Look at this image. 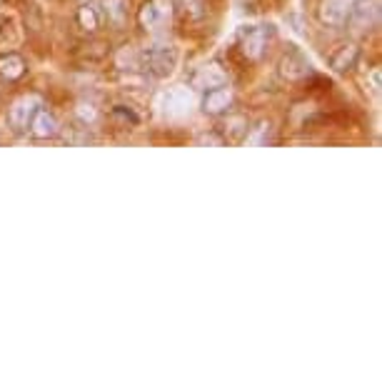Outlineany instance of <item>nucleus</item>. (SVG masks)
<instances>
[{
	"label": "nucleus",
	"instance_id": "obj_1",
	"mask_svg": "<svg viewBox=\"0 0 382 382\" xmlns=\"http://www.w3.org/2000/svg\"><path fill=\"white\" fill-rule=\"evenodd\" d=\"M140 60L145 63V68L155 75V78H170V75L178 70L180 63V53H178L175 45H168V42H160V45H150Z\"/></svg>",
	"mask_w": 382,
	"mask_h": 382
},
{
	"label": "nucleus",
	"instance_id": "obj_2",
	"mask_svg": "<svg viewBox=\"0 0 382 382\" xmlns=\"http://www.w3.org/2000/svg\"><path fill=\"white\" fill-rule=\"evenodd\" d=\"M140 25L148 33H160L173 23V0H145L138 13Z\"/></svg>",
	"mask_w": 382,
	"mask_h": 382
},
{
	"label": "nucleus",
	"instance_id": "obj_3",
	"mask_svg": "<svg viewBox=\"0 0 382 382\" xmlns=\"http://www.w3.org/2000/svg\"><path fill=\"white\" fill-rule=\"evenodd\" d=\"M160 108L168 117H185L195 108V93L185 85H178V88H170L160 98Z\"/></svg>",
	"mask_w": 382,
	"mask_h": 382
},
{
	"label": "nucleus",
	"instance_id": "obj_4",
	"mask_svg": "<svg viewBox=\"0 0 382 382\" xmlns=\"http://www.w3.org/2000/svg\"><path fill=\"white\" fill-rule=\"evenodd\" d=\"M37 108H40V100H37L35 96L18 98V100L11 105V110H8V125H11L16 133H23V130H28Z\"/></svg>",
	"mask_w": 382,
	"mask_h": 382
},
{
	"label": "nucleus",
	"instance_id": "obj_5",
	"mask_svg": "<svg viewBox=\"0 0 382 382\" xmlns=\"http://www.w3.org/2000/svg\"><path fill=\"white\" fill-rule=\"evenodd\" d=\"M350 25L355 33H367L380 21V0H357L350 13Z\"/></svg>",
	"mask_w": 382,
	"mask_h": 382
},
{
	"label": "nucleus",
	"instance_id": "obj_6",
	"mask_svg": "<svg viewBox=\"0 0 382 382\" xmlns=\"http://www.w3.org/2000/svg\"><path fill=\"white\" fill-rule=\"evenodd\" d=\"M355 3L357 0H323L320 21H323L325 25H332V28L345 25L352 8H355Z\"/></svg>",
	"mask_w": 382,
	"mask_h": 382
},
{
	"label": "nucleus",
	"instance_id": "obj_7",
	"mask_svg": "<svg viewBox=\"0 0 382 382\" xmlns=\"http://www.w3.org/2000/svg\"><path fill=\"white\" fill-rule=\"evenodd\" d=\"M220 85H228V73L215 63L202 65L192 78V88H200V91H212V88H220Z\"/></svg>",
	"mask_w": 382,
	"mask_h": 382
},
{
	"label": "nucleus",
	"instance_id": "obj_8",
	"mask_svg": "<svg viewBox=\"0 0 382 382\" xmlns=\"http://www.w3.org/2000/svg\"><path fill=\"white\" fill-rule=\"evenodd\" d=\"M230 105H233V91H230L228 85H220V88L207 91L205 100H202V110L210 112V115H220V112H225Z\"/></svg>",
	"mask_w": 382,
	"mask_h": 382
},
{
	"label": "nucleus",
	"instance_id": "obj_9",
	"mask_svg": "<svg viewBox=\"0 0 382 382\" xmlns=\"http://www.w3.org/2000/svg\"><path fill=\"white\" fill-rule=\"evenodd\" d=\"M58 127L60 125H58V120H55L53 112L40 110V108H37L35 115H33V120H30L33 135H37V138H53V135L58 133Z\"/></svg>",
	"mask_w": 382,
	"mask_h": 382
},
{
	"label": "nucleus",
	"instance_id": "obj_10",
	"mask_svg": "<svg viewBox=\"0 0 382 382\" xmlns=\"http://www.w3.org/2000/svg\"><path fill=\"white\" fill-rule=\"evenodd\" d=\"M25 73V60L18 53H6L0 55V78L6 80H18Z\"/></svg>",
	"mask_w": 382,
	"mask_h": 382
},
{
	"label": "nucleus",
	"instance_id": "obj_11",
	"mask_svg": "<svg viewBox=\"0 0 382 382\" xmlns=\"http://www.w3.org/2000/svg\"><path fill=\"white\" fill-rule=\"evenodd\" d=\"M262 48H265V30L262 28H253L248 35L243 37V53L248 58H260Z\"/></svg>",
	"mask_w": 382,
	"mask_h": 382
},
{
	"label": "nucleus",
	"instance_id": "obj_12",
	"mask_svg": "<svg viewBox=\"0 0 382 382\" xmlns=\"http://www.w3.org/2000/svg\"><path fill=\"white\" fill-rule=\"evenodd\" d=\"M357 60V48L355 45H345V48H340V53L332 58V68L337 70V73H342V70L352 68Z\"/></svg>",
	"mask_w": 382,
	"mask_h": 382
},
{
	"label": "nucleus",
	"instance_id": "obj_13",
	"mask_svg": "<svg viewBox=\"0 0 382 382\" xmlns=\"http://www.w3.org/2000/svg\"><path fill=\"white\" fill-rule=\"evenodd\" d=\"M282 75L290 80H297L308 75V63L305 60H297V58H285L282 60Z\"/></svg>",
	"mask_w": 382,
	"mask_h": 382
},
{
	"label": "nucleus",
	"instance_id": "obj_14",
	"mask_svg": "<svg viewBox=\"0 0 382 382\" xmlns=\"http://www.w3.org/2000/svg\"><path fill=\"white\" fill-rule=\"evenodd\" d=\"M105 13L115 25H120L127 16V0H105Z\"/></svg>",
	"mask_w": 382,
	"mask_h": 382
},
{
	"label": "nucleus",
	"instance_id": "obj_15",
	"mask_svg": "<svg viewBox=\"0 0 382 382\" xmlns=\"http://www.w3.org/2000/svg\"><path fill=\"white\" fill-rule=\"evenodd\" d=\"M78 23H80V28H85L88 33L96 30V28H98L96 8H93V6H83V8H80V11H78Z\"/></svg>",
	"mask_w": 382,
	"mask_h": 382
},
{
	"label": "nucleus",
	"instance_id": "obj_16",
	"mask_svg": "<svg viewBox=\"0 0 382 382\" xmlns=\"http://www.w3.org/2000/svg\"><path fill=\"white\" fill-rule=\"evenodd\" d=\"M78 112H80V117H83V120H96V110H93V105H80L78 108Z\"/></svg>",
	"mask_w": 382,
	"mask_h": 382
},
{
	"label": "nucleus",
	"instance_id": "obj_17",
	"mask_svg": "<svg viewBox=\"0 0 382 382\" xmlns=\"http://www.w3.org/2000/svg\"><path fill=\"white\" fill-rule=\"evenodd\" d=\"M370 83H372V93H375V96H380V70H372Z\"/></svg>",
	"mask_w": 382,
	"mask_h": 382
}]
</instances>
